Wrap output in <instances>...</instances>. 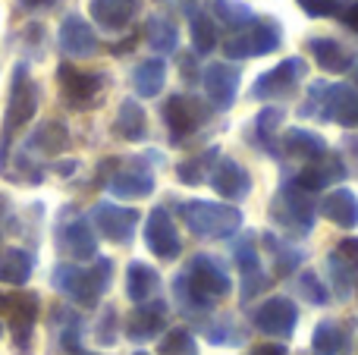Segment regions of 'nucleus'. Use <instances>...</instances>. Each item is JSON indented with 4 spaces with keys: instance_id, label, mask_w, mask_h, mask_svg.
<instances>
[{
    "instance_id": "obj_10",
    "label": "nucleus",
    "mask_w": 358,
    "mask_h": 355,
    "mask_svg": "<svg viewBox=\"0 0 358 355\" xmlns=\"http://www.w3.org/2000/svg\"><path fill=\"white\" fill-rule=\"evenodd\" d=\"M57 48L69 60H88V57L98 54L101 41H98L94 25L82 13H69V16H63L60 31H57Z\"/></svg>"
},
{
    "instance_id": "obj_27",
    "label": "nucleus",
    "mask_w": 358,
    "mask_h": 355,
    "mask_svg": "<svg viewBox=\"0 0 358 355\" xmlns=\"http://www.w3.org/2000/svg\"><path fill=\"white\" fill-rule=\"evenodd\" d=\"M308 50L324 73L340 75V73H349V69H352V54H349L343 44H336V38H311Z\"/></svg>"
},
{
    "instance_id": "obj_4",
    "label": "nucleus",
    "mask_w": 358,
    "mask_h": 355,
    "mask_svg": "<svg viewBox=\"0 0 358 355\" xmlns=\"http://www.w3.org/2000/svg\"><path fill=\"white\" fill-rule=\"evenodd\" d=\"M57 85H60V98L73 110H92L101 104L107 92V75L92 73V69H79L73 63H60L57 66Z\"/></svg>"
},
{
    "instance_id": "obj_45",
    "label": "nucleus",
    "mask_w": 358,
    "mask_h": 355,
    "mask_svg": "<svg viewBox=\"0 0 358 355\" xmlns=\"http://www.w3.org/2000/svg\"><path fill=\"white\" fill-rule=\"evenodd\" d=\"M19 10L25 13H41V10H50V6H57V0H16Z\"/></svg>"
},
{
    "instance_id": "obj_50",
    "label": "nucleus",
    "mask_w": 358,
    "mask_h": 355,
    "mask_svg": "<svg viewBox=\"0 0 358 355\" xmlns=\"http://www.w3.org/2000/svg\"><path fill=\"white\" fill-rule=\"evenodd\" d=\"M132 48H136V35L120 41V44H113V54H126V50H132Z\"/></svg>"
},
{
    "instance_id": "obj_35",
    "label": "nucleus",
    "mask_w": 358,
    "mask_h": 355,
    "mask_svg": "<svg viewBox=\"0 0 358 355\" xmlns=\"http://www.w3.org/2000/svg\"><path fill=\"white\" fill-rule=\"evenodd\" d=\"M343 343H346V337H343V331L334 321H321V324L315 327V333H311V346L321 355H336L343 349Z\"/></svg>"
},
{
    "instance_id": "obj_15",
    "label": "nucleus",
    "mask_w": 358,
    "mask_h": 355,
    "mask_svg": "<svg viewBox=\"0 0 358 355\" xmlns=\"http://www.w3.org/2000/svg\"><path fill=\"white\" fill-rule=\"evenodd\" d=\"M296 324H299V308L286 296H271L255 312V327L261 333H267V337H292Z\"/></svg>"
},
{
    "instance_id": "obj_40",
    "label": "nucleus",
    "mask_w": 358,
    "mask_h": 355,
    "mask_svg": "<svg viewBox=\"0 0 358 355\" xmlns=\"http://www.w3.org/2000/svg\"><path fill=\"white\" fill-rule=\"evenodd\" d=\"M299 289H302V296L311 302V305H324V302L330 299L327 289L321 287V280H317L315 274H302V277H299Z\"/></svg>"
},
{
    "instance_id": "obj_34",
    "label": "nucleus",
    "mask_w": 358,
    "mask_h": 355,
    "mask_svg": "<svg viewBox=\"0 0 358 355\" xmlns=\"http://www.w3.org/2000/svg\"><path fill=\"white\" fill-rule=\"evenodd\" d=\"M189 31H192V48L195 54H210L217 48V25L210 19V13L198 10L195 16H189Z\"/></svg>"
},
{
    "instance_id": "obj_13",
    "label": "nucleus",
    "mask_w": 358,
    "mask_h": 355,
    "mask_svg": "<svg viewBox=\"0 0 358 355\" xmlns=\"http://www.w3.org/2000/svg\"><path fill=\"white\" fill-rule=\"evenodd\" d=\"M66 148H69V129L60 123V119H44V123H38L35 129H31V136L25 138L19 154H25L29 161L41 164V161H48V157L63 154Z\"/></svg>"
},
{
    "instance_id": "obj_32",
    "label": "nucleus",
    "mask_w": 358,
    "mask_h": 355,
    "mask_svg": "<svg viewBox=\"0 0 358 355\" xmlns=\"http://www.w3.org/2000/svg\"><path fill=\"white\" fill-rule=\"evenodd\" d=\"M210 16L239 31V29H245V25L252 22L255 13H252V6L242 3V0H210Z\"/></svg>"
},
{
    "instance_id": "obj_36",
    "label": "nucleus",
    "mask_w": 358,
    "mask_h": 355,
    "mask_svg": "<svg viewBox=\"0 0 358 355\" xmlns=\"http://www.w3.org/2000/svg\"><path fill=\"white\" fill-rule=\"evenodd\" d=\"M161 355H198V343L185 327H173V331L164 333L161 340Z\"/></svg>"
},
{
    "instance_id": "obj_3",
    "label": "nucleus",
    "mask_w": 358,
    "mask_h": 355,
    "mask_svg": "<svg viewBox=\"0 0 358 355\" xmlns=\"http://www.w3.org/2000/svg\"><path fill=\"white\" fill-rule=\"evenodd\" d=\"M179 217L201 239H227L242 226V211L236 205H223V201H182Z\"/></svg>"
},
{
    "instance_id": "obj_21",
    "label": "nucleus",
    "mask_w": 358,
    "mask_h": 355,
    "mask_svg": "<svg viewBox=\"0 0 358 355\" xmlns=\"http://www.w3.org/2000/svg\"><path fill=\"white\" fill-rule=\"evenodd\" d=\"M164 324H167V305L161 299L142 302V305L132 308V314L126 318V337L132 343H145V340L161 337Z\"/></svg>"
},
{
    "instance_id": "obj_17",
    "label": "nucleus",
    "mask_w": 358,
    "mask_h": 355,
    "mask_svg": "<svg viewBox=\"0 0 358 355\" xmlns=\"http://www.w3.org/2000/svg\"><path fill=\"white\" fill-rule=\"evenodd\" d=\"M204 117H208L204 104H198L189 94H173V98H167V104H164V123H167L173 142L189 138L192 132L204 123Z\"/></svg>"
},
{
    "instance_id": "obj_19",
    "label": "nucleus",
    "mask_w": 358,
    "mask_h": 355,
    "mask_svg": "<svg viewBox=\"0 0 358 355\" xmlns=\"http://www.w3.org/2000/svg\"><path fill=\"white\" fill-rule=\"evenodd\" d=\"M208 180H210V189L227 201H242L252 192V176H248V170L242 167V164H236L233 157H220Z\"/></svg>"
},
{
    "instance_id": "obj_42",
    "label": "nucleus",
    "mask_w": 358,
    "mask_h": 355,
    "mask_svg": "<svg viewBox=\"0 0 358 355\" xmlns=\"http://www.w3.org/2000/svg\"><path fill=\"white\" fill-rule=\"evenodd\" d=\"M236 264H239L242 274H255V270H261V258H258V252H255L252 242L236 245Z\"/></svg>"
},
{
    "instance_id": "obj_11",
    "label": "nucleus",
    "mask_w": 358,
    "mask_h": 355,
    "mask_svg": "<svg viewBox=\"0 0 358 355\" xmlns=\"http://www.w3.org/2000/svg\"><path fill=\"white\" fill-rule=\"evenodd\" d=\"M92 226L104 239H110V242L129 245L132 236H136V226H138V211L136 208L113 205V201H101V205L92 208Z\"/></svg>"
},
{
    "instance_id": "obj_9",
    "label": "nucleus",
    "mask_w": 358,
    "mask_h": 355,
    "mask_svg": "<svg viewBox=\"0 0 358 355\" xmlns=\"http://www.w3.org/2000/svg\"><path fill=\"white\" fill-rule=\"evenodd\" d=\"M57 245L76 261H94L98 258V233H94L92 220L82 214H66L57 226Z\"/></svg>"
},
{
    "instance_id": "obj_46",
    "label": "nucleus",
    "mask_w": 358,
    "mask_h": 355,
    "mask_svg": "<svg viewBox=\"0 0 358 355\" xmlns=\"http://www.w3.org/2000/svg\"><path fill=\"white\" fill-rule=\"evenodd\" d=\"M340 16H343V22H346V25H349V29H352V31H355V35H358V3H349V6H346V10H343V13H340Z\"/></svg>"
},
{
    "instance_id": "obj_31",
    "label": "nucleus",
    "mask_w": 358,
    "mask_h": 355,
    "mask_svg": "<svg viewBox=\"0 0 358 355\" xmlns=\"http://www.w3.org/2000/svg\"><path fill=\"white\" fill-rule=\"evenodd\" d=\"M145 41H148V48L155 50V54H161V57H167V54H173V50L179 48V31H176V25L170 22L167 16H148V22H145Z\"/></svg>"
},
{
    "instance_id": "obj_43",
    "label": "nucleus",
    "mask_w": 358,
    "mask_h": 355,
    "mask_svg": "<svg viewBox=\"0 0 358 355\" xmlns=\"http://www.w3.org/2000/svg\"><path fill=\"white\" fill-rule=\"evenodd\" d=\"M117 312L113 308H104V314H101V321H98V343L101 346H113L117 343Z\"/></svg>"
},
{
    "instance_id": "obj_8",
    "label": "nucleus",
    "mask_w": 358,
    "mask_h": 355,
    "mask_svg": "<svg viewBox=\"0 0 358 355\" xmlns=\"http://www.w3.org/2000/svg\"><path fill=\"white\" fill-rule=\"evenodd\" d=\"M182 277L192 293L201 302H208V305H210V299H223V296H229V289H233L229 274L217 264V258H210V255H195Z\"/></svg>"
},
{
    "instance_id": "obj_53",
    "label": "nucleus",
    "mask_w": 358,
    "mask_h": 355,
    "mask_svg": "<svg viewBox=\"0 0 358 355\" xmlns=\"http://www.w3.org/2000/svg\"><path fill=\"white\" fill-rule=\"evenodd\" d=\"M132 355H148V352H132Z\"/></svg>"
},
{
    "instance_id": "obj_16",
    "label": "nucleus",
    "mask_w": 358,
    "mask_h": 355,
    "mask_svg": "<svg viewBox=\"0 0 358 355\" xmlns=\"http://www.w3.org/2000/svg\"><path fill=\"white\" fill-rule=\"evenodd\" d=\"M107 189H110L113 198H126V201L148 198V195L155 192V173H151L142 161L120 164V167L113 170V176L107 180Z\"/></svg>"
},
{
    "instance_id": "obj_41",
    "label": "nucleus",
    "mask_w": 358,
    "mask_h": 355,
    "mask_svg": "<svg viewBox=\"0 0 358 355\" xmlns=\"http://www.w3.org/2000/svg\"><path fill=\"white\" fill-rule=\"evenodd\" d=\"M296 3L302 6L305 16H311V19H324V16H336V13H340L336 0H296Z\"/></svg>"
},
{
    "instance_id": "obj_26",
    "label": "nucleus",
    "mask_w": 358,
    "mask_h": 355,
    "mask_svg": "<svg viewBox=\"0 0 358 355\" xmlns=\"http://www.w3.org/2000/svg\"><path fill=\"white\" fill-rule=\"evenodd\" d=\"M157 289H161V274H157L151 264L132 261L129 268H126V296H129L136 305H142V302H151Z\"/></svg>"
},
{
    "instance_id": "obj_20",
    "label": "nucleus",
    "mask_w": 358,
    "mask_h": 355,
    "mask_svg": "<svg viewBox=\"0 0 358 355\" xmlns=\"http://www.w3.org/2000/svg\"><path fill=\"white\" fill-rule=\"evenodd\" d=\"M138 6H142V0H88L92 22L101 31H110V35L129 29L132 19L138 16Z\"/></svg>"
},
{
    "instance_id": "obj_12",
    "label": "nucleus",
    "mask_w": 358,
    "mask_h": 355,
    "mask_svg": "<svg viewBox=\"0 0 358 355\" xmlns=\"http://www.w3.org/2000/svg\"><path fill=\"white\" fill-rule=\"evenodd\" d=\"M305 75H308V63H305L302 57H286V60H280L273 69H267V73H261L258 79H255L252 98L267 101V98L289 94L292 88H296V82L305 79Z\"/></svg>"
},
{
    "instance_id": "obj_49",
    "label": "nucleus",
    "mask_w": 358,
    "mask_h": 355,
    "mask_svg": "<svg viewBox=\"0 0 358 355\" xmlns=\"http://www.w3.org/2000/svg\"><path fill=\"white\" fill-rule=\"evenodd\" d=\"M76 167H79V164H76V161H63V164H54V170H57V173H63V176L76 173Z\"/></svg>"
},
{
    "instance_id": "obj_23",
    "label": "nucleus",
    "mask_w": 358,
    "mask_h": 355,
    "mask_svg": "<svg viewBox=\"0 0 358 355\" xmlns=\"http://www.w3.org/2000/svg\"><path fill=\"white\" fill-rule=\"evenodd\" d=\"M340 180H346V164L327 151L321 161H311L308 167L296 176V186L311 195V192H321V189L334 186V182H340Z\"/></svg>"
},
{
    "instance_id": "obj_25",
    "label": "nucleus",
    "mask_w": 358,
    "mask_h": 355,
    "mask_svg": "<svg viewBox=\"0 0 358 355\" xmlns=\"http://www.w3.org/2000/svg\"><path fill=\"white\" fill-rule=\"evenodd\" d=\"M113 132H117L123 142H142L148 136V113L138 104L136 98H126L117 110V119H113Z\"/></svg>"
},
{
    "instance_id": "obj_48",
    "label": "nucleus",
    "mask_w": 358,
    "mask_h": 355,
    "mask_svg": "<svg viewBox=\"0 0 358 355\" xmlns=\"http://www.w3.org/2000/svg\"><path fill=\"white\" fill-rule=\"evenodd\" d=\"M6 312H10V293H0V337H3V324H6Z\"/></svg>"
},
{
    "instance_id": "obj_24",
    "label": "nucleus",
    "mask_w": 358,
    "mask_h": 355,
    "mask_svg": "<svg viewBox=\"0 0 358 355\" xmlns=\"http://www.w3.org/2000/svg\"><path fill=\"white\" fill-rule=\"evenodd\" d=\"M31 274H35V255L29 249H19V245L0 249V283L22 289Z\"/></svg>"
},
{
    "instance_id": "obj_28",
    "label": "nucleus",
    "mask_w": 358,
    "mask_h": 355,
    "mask_svg": "<svg viewBox=\"0 0 358 355\" xmlns=\"http://www.w3.org/2000/svg\"><path fill=\"white\" fill-rule=\"evenodd\" d=\"M321 214L330 224L343 226V230H355L358 226V198L349 189H336L321 201Z\"/></svg>"
},
{
    "instance_id": "obj_2",
    "label": "nucleus",
    "mask_w": 358,
    "mask_h": 355,
    "mask_svg": "<svg viewBox=\"0 0 358 355\" xmlns=\"http://www.w3.org/2000/svg\"><path fill=\"white\" fill-rule=\"evenodd\" d=\"M110 280H113V261L110 258H94L88 268L82 264H73V261H63L50 270V283L60 296H66L69 302L82 308H94L101 302V296L110 289Z\"/></svg>"
},
{
    "instance_id": "obj_29",
    "label": "nucleus",
    "mask_w": 358,
    "mask_h": 355,
    "mask_svg": "<svg viewBox=\"0 0 358 355\" xmlns=\"http://www.w3.org/2000/svg\"><path fill=\"white\" fill-rule=\"evenodd\" d=\"M164 82H167V60H161V57L142 60L132 69V85H136L138 98H157Z\"/></svg>"
},
{
    "instance_id": "obj_47",
    "label": "nucleus",
    "mask_w": 358,
    "mask_h": 355,
    "mask_svg": "<svg viewBox=\"0 0 358 355\" xmlns=\"http://www.w3.org/2000/svg\"><path fill=\"white\" fill-rule=\"evenodd\" d=\"M252 355H286V346H280V343H264V346H255Z\"/></svg>"
},
{
    "instance_id": "obj_33",
    "label": "nucleus",
    "mask_w": 358,
    "mask_h": 355,
    "mask_svg": "<svg viewBox=\"0 0 358 355\" xmlns=\"http://www.w3.org/2000/svg\"><path fill=\"white\" fill-rule=\"evenodd\" d=\"M220 154L217 148H210V151H204V154H198V157H189V161H182L176 167V176H179V182H185V186H201L204 180L210 176V170H214V157Z\"/></svg>"
},
{
    "instance_id": "obj_5",
    "label": "nucleus",
    "mask_w": 358,
    "mask_h": 355,
    "mask_svg": "<svg viewBox=\"0 0 358 355\" xmlns=\"http://www.w3.org/2000/svg\"><path fill=\"white\" fill-rule=\"evenodd\" d=\"M273 220L296 236H308L315 226V201L296 182H286L273 198Z\"/></svg>"
},
{
    "instance_id": "obj_52",
    "label": "nucleus",
    "mask_w": 358,
    "mask_h": 355,
    "mask_svg": "<svg viewBox=\"0 0 358 355\" xmlns=\"http://www.w3.org/2000/svg\"><path fill=\"white\" fill-rule=\"evenodd\" d=\"M355 85H358V66H355Z\"/></svg>"
},
{
    "instance_id": "obj_30",
    "label": "nucleus",
    "mask_w": 358,
    "mask_h": 355,
    "mask_svg": "<svg viewBox=\"0 0 358 355\" xmlns=\"http://www.w3.org/2000/svg\"><path fill=\"white\" fill-rule=\"evenodd\" d=\"M283 151L311 164V161H321V157L327 154V142H324L317 132H308V129H286L283 132Z\"/></svg>"
},
{
    "instance_id": "obj_18",
    "label": "nucleus",
    "mask_w": 358,
    "mask_h": 355,
    "mask_svg": "<svg viewBox=\"0 0 358 355\" xmlns=\"http://www.w3.org/2000/svg\"><path fill=\"white\" fill-rule=\"evenodd\" d=\"M204 82V94L217 110H229L236 104V94H239V69H233L229 63H210L201 73Z\"/></svg>"
},
{
    "instance_id": "obj_39",
    "label": "nucleus",
    "mask_w": 358,
    "mask_h": 355,
    "mask_svg": "<svg viewBox=\"0 0 358 355\" xmlns=\"http://www.w3.org/2000/svg\"><path fill=\"white\" fill-rule=\"evenodd\" d=\"M283 117H286V113L280 110V107H264V110L258 113L255 126H258V136L264 138V145H271V138L277 136V129L283 126Z\"/></svg>"
},
{
    "instance_id": "obj_37",
    "label": "nucleus",
    "mask_w": 358,
    "mask_h": 355,
    "mask_svg": "<svg viewBox=\"0 0 358 355\" xmlns=\"http://www.w3.org/2000/svg\"><path fill=\"white\" fill-rule=\"evenodd\" d=\"M327 268H330V274H334L336 296H340V299H349V296H352V283H355V268L343 261L336 252L327 258Z\"/></svg>"
},
{
    "instance_id": "obj_6",
    "label": "nucleus",
    "mask_w": 358,
    "mask_h": 355,
    "mask_svg": "<svg viewBox=\"0 0 358 355\" xmlns=\"http://www.w3.org/2000/svg\"><path fill=\"white\" fill-rule=\"evenodd\" d=\"M280 48V25L273 19H252L245 29H239L227 44L223 54L227 60H242V57H264Z\"/></svg>"
},
{
    "instance_id": "obj_44",
    "label": "nucleus",
    "mask_w": 358,
    "mask_h": 355,
    "mask_svg": "<svg viewBox=\"0 0 358 355\" xmlns=\"http://www.w3.org/2000/svg\"><path fill=\"white\" fill-rule=\"evenodd\" d=\"M179 73H182V79L189 82V85H195L198 82V66H195V54H185L182 63H179Z\"/></svg>"
},
{
    "instance_id": "obj_38",
    "label": "nucleus",
    "mask_w": 358,
    "mask_h": 355,
    "mask_svg": "<svg viewBox=\"0 0 358 355\" xmlns=\"http://www.w3.org/2000/svg\"><path fill=\"white\" fill-rule=\"evenodd\" d=\"M60 346L66 355H98V352H88L82 346V327H79V318H69L60 331Z\"/></svg>"
},
{
    "instance_id": "obj_22",
    "label": "nucleus",
    "mask_w": 358,
    "mask_h": 355,
    "mask_svg": "<svg viewBox=\"0 0 358 355\" xmlns=\"http://www.w3.org/2000/svg\"><path fill=\"white\" fill-rule=\"evenodd\" d=\"M324 119H334V123L352 129L358 126V92L352 85H327L324 88Z\"/></svg>"
},
{
    "instance_id": "obj_1",
    "label": "nucleus",
    "mask_w": 358,
    "mask_h": 355,
    "mask_svg": "<svg viewBox=\"0 0 358 355\" xmlns=\"http://www.w3.org/2000/svg\"><path fill=\"white\" fill-rule=\"evenodd\" d=\"M38 104H41V88L31 79L29 60H19L10 73V94H6L3 126H0V173H6V167H10L13 138L35 119Z\"/></svg>"
},
{
    "instance_id": "obj_7",
    "label": "nucleus",
    "mask_w": 358,
    "mask_h": 355,
    "mask_svg": "<svg viewBox=\"0 0 358 355\" xmlns=\"http://www.w3.org/2000/svg\"><path fill=\"white\" fill-rule=\"evenodd\" d=\"M41 314V299L29 289H19L10 296V312H6V327L13 333V349L16 355H31V340H35V324Z\"/></svg>"
},
{
    "instance_id": "obj_51",
    "label": "nucleus",
    "mask_w": 358,
    "mask_h": 355,
    "mask_svg": "<svg viewBox=\"0 0 358 355\" xmlns=\"http://www.w3.org/2000/svg\"><path fill=\"white\" fill-rule=\"evenodd\" d=\"M3 208H6V198H3V195H0V220H3V214H6Z\"/></svg>"
},
{
    "instance_id": "obj_14",
    "label": "nucleus",
    "mask_w": 358,
    "mask_h": 355,
    "mask_svg": "<svg viewBox=\"0 0 358 355\" xmlns=\"http://www.w3.org/2000/svg\"><path fill=\"white\" fill-rule=\"evenodd\" d=\"M145 245L151 249V255H157L161 261H173L182 252V239H179L173 217L167 208H151L148 220H145Z\"/></svg>"
}]
</instances>
